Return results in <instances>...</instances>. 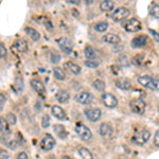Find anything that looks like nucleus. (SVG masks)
<instances>
[{"label": "nucleus", "mask_w": 159, "mask_h": 159, "mask_svg": "<svg viewBox=\"0 0 159 159\" xmlns=\"http://www.w3.org/2000/svg\"><path fill=\"white\" fill-rule=\"evenodd\" d=\"M55 139L50 134H47L43 138L42 142H40V148L43 151H51L55 147Z\"/></svg>", "instance_id": "nucleus-9"}, {"label": "nucleus", "mask_w": 159, "mask_h": 159, "mask_svg": "<svg viewBox=\"0 0 159 159\" xmlns=\"http://www.w3.org/2000/svg\"><path fill=\"white\" fill-rule=\"evenodd\" d=\"M108 25H109L107 21H100V22H98V24L94 25V30L98 31V32L103 33L108 29Z\"/></svg>", "instance_id": "nucleus-28"}, {"label": "nucleus", "mask_w": 159, "mask_h": 159, "mask_svg": "<svg viewBox=\"0 0 159 159\" xmlns=\"http://www.w3.org/2000/svg\"><path fill=\"white\" fill-rule=\"evenodd\" d=\"M6 56H7V49L4 47V43H0V57H1V60H4Z\"/></svg>", "instance_id": "nucleus-36"}, {"label": "nucleus", "mask_w": 159, "mask_h": 159, "mask_svg": "<svg viewBox=\"0 0 159 159\" xmlns=\"http://www.w3.org/2000/svg\"><path fill=\"white\" fill-rule=\"evenodd\" d=\"M84 53H85V56L87 57V60H94V57H96V55H97L94 49L91 47V46H89V45L85 47Z\"/></svg>", "instance_id": "nucleus-27"}, {"label": "nucleus", "mask_w": 159, "mask_h": 159, "mask_svg": "<svg viewBox=\"0 0 159 159\" xmlns=\"http://www.w3.org/2000/svg\"><path fill=\"white\" fill-rule=\"evenodd\" d=\"M99 134L104 138H110L114 134V129L108 123H102L99 127Z\"/></svg>", "instance_id": "nucleus-13"}, {"label": "nucleus", "mask_w": 159, "mask_h": 159, "mask_svg": "<svg viewBox=\"0 0 159 159\" xmlns=\"http://www.w3.org/2000/svg\"><path fill=\"white\" fill-rule=\"evenodd\" d=\"M115 3L111 0H103V1L100 3V10L103 12H109L114 9Z\"/></svg>", "instance_id": "nucleus-23"}, {"label": "nucleus", "mask_w": 159, "mask_h": 159, "mask_svg": "<svg viewBox=\"0 0 159 159\" xmlns=\"http://www.w3.org/2000/svg\"><path fill=\"white\" fill-rule=\"evenodd\" d=\"M55 98L60 103H67L69 101V99H70V94H69V92L67 90H65V89H61V90H58L56 92Z\"/></svg>", "instance_id": "nucleus-19"}, {"label": "nucleus", "mask_w": 159, "mask_h": 159, "mask_svg": "<svg viewBox=\"0 0 159 159\" xmlns=\"http://www.w3.org/2000/svg\"><path fill=\"white\" fill-rule=\"evenodd\" d=\"M129 107L133 112H135V114H137V115H142L145 110L147 104H145V102L141 99H134L130 101Z\"/></svg>", "instance_id": "nucleus-5"}, {"label": "nucleus", "mask_w": 159, "mask_h": 159, "mask_svg": "<svg viewBox=\"0 0 159 159\" xmlns=\"http://www.w3.org/2000/svg\"><path fill=\"white\" fill-rule=\"evenodd\" d=\"M9 123L4 118H0V130H1V136L3 137H7L10 135V129H9Z\"/></svg>", "instance_id": "nucleus-21"}, {"label": "nucleus", "mask_w": 159, "mask_h": 159, "mask_svg": "<svg viewBox=\"0 0 159 159\" xmlns=\"http://www.w3.org/2000/svg\"><path fill=\"white\" fill-rule=\"evenodd\" d=\"M79 155L81 156L82 159H93V156H92L91 152L86 148H79Z\"/></svg>", "instance_id": "nucleus-26"}, {"label": "nucleus", "mask_w": 159, "mask_h": 159, "mask_svg": "<svg viewBox=\"0 0 159 159\" xmlns=\"http://www.w3.org/2000/svg\"><path fill=\"white\" fill-rule=\"evenodd\" d=\"M57 43H58V46H60L61 50L63 51L64 53H66V54H71V53H72L73 43L71 42L69 38L61 37L57 40Z\"/></svg>", "instance_id": "nucleus-7"}, {"label": "nucleus", "mask_w": 159, "mask_h": 159, "mask_svg": "<svg viewBox=\"0 0 159 159\" xmlns=\"http://www.w3.org/2000/svg\"><path fill=\"white\" fill-rule=\"evenodd\" d=\"M17 159H28V155L25 152H21L18 154V156H17Z\"/></svg>", "instance_id": "nucleus-42"}, {"label": "nucleus", "mask_w": 159, "mask_h": 159, "mask_svg": "<svg viewBox=\"0 0 159 159\" xmlns=\"http://www.w3.org/2000/svg\"><path fill=\"white\" fill-rule=\"evenodd\" d=\"M7 147H9L10 148H11V150H16L17 147H18V143H17L15 140L10 141V142L7 143Z\"/></svg>", "instance_id": "nucleus-38"}, {"label": "nucleus", "mask_w": 159, "mask_h": 159, "mask_svg": "<svg viewBox=\"0 0 159 159\" xmlns=\"http://www.w3.org/2000/svg\"><path fill=\"white\" fill-rule=\"evenodd\" d=\"M16 50L19 53H25L28 51V43L24 39H17L16 42L13 43L12 46V50Z\"/></svg>", "instance_id": "nucleus-15"}, {"label": "nucleus", "mask_w": 159, "mask_h": 159, "mask_svg": "<svg viewBox=\"0 0 159 159\" xmlns=\"http://www.w3.org/2000/svg\"><path fill=\"white\" fill-rule=\"evenodd\" d=\"M67 1L69 2V3H74V4H78L79 3V0H67Z\"/></svg>", "instance_id": "nucleus-43"}, {"label": "nucleus", "mask_w": 159, "mask_h": 159, "mask_svg": "<svg viewBox=\"0 0 159 159\" xmlns=\"http://www.w3.org/2000/svg\"><path fill=\"white\" fill-rule=\"evenodd\" d=\"M50 60H51L52 63L57 64L58 61H61V55L58 54L57 52H52V53H51V55H50Z\"/></svg>", "instance_id": "nucleus-35"}, {"label": "nucleus", "mask_w": 159, "mask_h": 159, "mask_svg": "<svg viewBox=\"0 0 159 159\" xmlns=\"http://www.w3.org/2000/svg\"><path fill=\"white\" fill-rule=\"evenodd\" d=\"M75 132H76V134H78V136L81 138L82 140H84V141L91 140V138H92L91 130L89 129L86 125H84L83 123H78V124H76Z\"/></svg>", "instance_id": "nucleus-2"}, {"label": "nucleus", "mask_w": 159, "mask_h": 159, "mask_svg": "<svg viewBox=\"0 0 159 159\" xmlns=\"http://www.w3.org/2000/svg\"><path fill=\"white\" fill-rule=\"evenodd\" d=\"M53 74H54V78L58 81H64L66 80V72L63 68L61 67H55L53 69Z\"/></svg>", "instance_id": "nucleus-24"}, {"label": "nucleus", "mask_w": 159, "mask_h": 159, "mask_svg": "<svg viewBox=\"0 0 159 159\" xmlns=\"http://www.w3.org/2000/svg\"><path fill=\"white\" fill-rule=\"evenodd\" d=\"M130 12L127 7H118L117 10H115V12L112 13L111 15V19L114 20L115 22H120L123 21L129 16Z\"/></svg>", "instance_id": "nucleus-3"}, {"label": "nucleus", "mask_w": 159, "mask_h": 159, "mask_svg": "<svg viewBox=\"0 0 159 159\" xmlns=\"http://www.w3.org/2000/svg\"><path fill=\"white\" fill-rule=\"evenodd\" d=\"M25 32L27 33V34L29 35V36H30L31 38H32V39L34 40V42H37V40L40 38V34H39V33H38L35 29H33V28L27 27V28L25 29Z\"/></svg>", "instance_id": "nucleus-25"}, {"label": "nucleus", "mask_w": 159, "mask_h": 159, "mask_svg": "<svg viewBox=\"0 0 159 159\" xmlns=\"http://www.w3.org/2000/svg\"><path fill=\"white\" fill-rule=\"evenodd\" d=\"M64 68L71 74L78 75V74L81 73V67H80L79 65H76L75 63H72V61H66V63L64 64Z\"/></svg>", "instance_id": "nucleus-16"}, {"label": "nucleus", "mask_w": 159, "mask_h": 159, "mask_svg": "<svg viewBox=\"0 0 159 159\" xmlns=\"http://www.w3.org/2000/svg\"><path fill=\"white\" fill-rule=\"evenodd\" d=\"M122 27L124 28V30L127 31V32L134 33V32L140 31L141 28H142V25H141L140 20H138L136 18H130L129 20H126L125 22H123Z\"/></svg>", "instance_id": "nucleus-4"}, {"label": "nucleus", "mask_w": 159, "mask_h": 159, "mask_svg": "<svg viewBox=\"0 0 159 159\" xmlns=\"http://www.w3.org/2000/svg\"><path fill=\"white\" fill-rule=\"evenodd\" d=\"M116 86L119 89H122V90H129L132 87V83L126 78H119L116 80Z\"/></svg>", "instance_id": "nucleus-17"}, {"label": "nucleus", "mask_w": 159, "mask_h": 159, "mask_svg": "<svg viewBox=\"0 0 159 159\" xmlns=\"http://www.w3.org/2000/svg\"><path fill=\"white\" fill-rule=\"evenodd\" d=\"M15 88L17 89L18 92L24 90V81H22L21 78H17L15 80Z\"/></svg>", "instance_id": "nucleus-32"}, {"label": "nucleus", "mask_w": 159, "mask_h": 159, "mask_svg": "<svg viewBox=\"0 0 159 159\" xmlns=\"http://www.w3.org/2000/svg\"><path fill=\"white\" fill-rule=\"evenodd\" d=\"M50 125V117L48 115H45L42 119V126L43 129H48Z\"/></svg>", "instance_id": "nucleus-34"}, {"label": "nucleus", "mask_w": 159, "mask_h": 159, "mask_svg": "<svg viewBox=\"0 0 159 159\" xmlns=\"http://www.w3.org/2000/svg\"><path fill=\"white\" fill-rule=\"evenodd\" d=\"M150 137H151L150 130L142 129L141 132L138 133L136 136H134V138L132 139V141L134 143H136V144H138V145H142V144H144V143L148 142V139H150Z\"/></svg>", "instance_id": "nucleus-6"}, {"label": "nucleus", "mask_w": 159, "mask_h": 159, "mask_svg": "<svg viewBox=\"0 0 159 159\" xmlns=\"http://www.w3.org/2000/svg\"><path fill=\"white\" fill-rule=\"evenodd\" d=\"M148 42V35H140V36L135 37L132 40V47L134 48H142L144 46H147Z\"/></svg>", "instance_id": "nucleus-14"}, {"label": "nucleus", "mask_w": 159, "mask_h": 159, "mask_svg": "<svg viewBox=\"0 0 159 159\" xmlns=\"http://www.w3.org/2000/svg\"><path fill=\"white\" fill-rule=\"evenodd\" d=\"M99 65H100L99 61H97L96 58H94V60H87V61H85V66H86V67L91 68V69L98 68Z\"/></svg>", "instance_id": "nucleus-30"}, {"label": "nucleus", "mask_w": 159, "mask_h": 159, "mask_svg": "<svg viewBox=\"0 0 159 159\" xmlns=\"http://www.w3.org/2000/svg\"><path fill=\"white\" fill-rule=\"evenodd\" d=\"M4 103H6V98H4L3 93L0 94V110H3V107H4Z\"/></svg>", "instance_id": "nucleus-39"}, {"label": "nucleus", "mask_w": 159, "mask_h": 159, "mask_svg": "<svg viewBox=\"0 0 159 159\" xmlns=\"http://www.w3.org/2000/svg\"><path fill=\"white\" fill-rule=\"evenodd\" d=\"M154 144L159 148V130H157V132L155 133V137H154Z\"/></svg>", "instance_id": "nucleus-40"}, {"label": "nucleus", "mask_w": 159, "mask_h": 159, "mask_svg": "<svg viewBox=\"0 0 159 159\" xmlns=\"http://www.w3.org/2000/svg\"><path fill=\"white\" fill-rule=\"evenodd\" d=\"M6 120L7 121V123H9L10 125H15L16 124V116H15L14 114H7V116L6 118Z\"/></svg>", "instance_id": "nucleus-33"}, {"label": "nucleus", "mask_w": 159, "mask_h": 159, "mask_svg": "<svg viewBox=\"0 0 159 159\" xmlns=\"http://www.w3.org/2000/svg\"><path fill=\"white\" fill-rule=\"evenodd\" d=\"M63 159H72V158H71V157H69V156H64Z\"/></svg>", "instance_id": "nucleus-44"}, {"label": "nucleus", "mask_w": 159, "mask_h": 159, "mask_svg": "<svg viewBox=\"0 0 159 159\" xmlns=\"http://www.w3.org/2000/svg\"><path fill=\"white\" fill-rule=\"evenodd\" d=\"M0 159H10V155L7 154L6 151H1V155H0Z\"/></svg>", "instance_id": "nucleus-41"}, {"label": "nucleus", "mask_w": 159, "mask_h": 159, "mask_svg": "<svg viewBox=\"0 0 159 159\" xmlns=\"http://www.w3.org/2000/svg\"><path fill=\"white\" fill-rule=\"evenodd\" d=\"M137 81L141 86L145 87V88H148L151 90L159 91V79H154L148 75H142L139 76L137 79Z\"/></svg>", "instance_id": "nucleus-1"}, {"label": "nucleus", "mask_w": 159, "mask_h": 159, "mask_svg": "<svg viewBox=\"0 0 159 159\" xmlns=\"http://www.w3.org/2000/svg\"><path fill=\"white\" fill-rule=\"evenodd\" d=\"M51 112L57 120H61V121H64V120L67 119V115H66V111L61 108L58 105H53L52 108H51Z\"/></svg>", "instance_id": "nucleus-12"}, {"label": "nucleus", "mask_w": 159, "mask_h": 159, "mask_svg": "<svg viewBox=\"0 0 159 159\" xmlns=\"http://www.w3.org/2000/svg\"><path fill=\"white\" fill-rule=\"evenodd\" d=\"M85 116L89 121L97 122L102 116V111L100 108H88L85 110Z\"/></svg>", "instance_id": "nucleus-11"}, {"label": "nucleus", "mask_w": 159, "mask_h": 159, "mask_svg": "<svg viewBox=\"0 0 159 159\" xmlns=\"http://www.w3.org/2000/svg\"><path fill=\"white\" fill-rule=\"evenodd\" d=\"M150 14L152 15L154 18L159 19V6L158 4H153V7H151Z\"/></svg>", "instance_id": "nucleus-31"}, {"label": "nucleus", "mask_w": 159, "mask_h": 159, "mask_svg": "<svg viewBox=\"0 0 159 159\" xmlns=\"http://www.w3.org/2000/svg\"><path fill=\"white\" fill-rule=\"evenodd\" d=\"M103 40L105 43H110V45H118L120 43V37L114 33H107L103 36Z\"/></svg>", "instance_id": "nucleus-20"}, {"label": "nucleus", "mask_w": 159, "mask_h": 159, "mask_svg": "<svg viewBox=\"0 0 159 159\" xmlns=\"http://www.w3.org/2000/svg\"><path fill=\"white\" fill-rule=\"evenodd\" d=\"M53 129H54V133H55V134L57 135V137H60L61 139H65V138L67 137L68 133H67V130H66V129L63 126V125L56 124V125H54Z\"/></svg>", "instance_id": "nucleus-22"}, {"label": "nucleus", "mask_w": 159, "mask_h": 159, "mask_svg": "<svg viewBox=\"0 0 159 159\" xmlns=\"http://www.w3.org/2000/svg\"><path fill=\"white\" fill-rule=\"evenodd\" d=\"M102 102L106 107L108 108H115L118 105V100L114 94L109 93V92H104L102 94Z\"/></svg>", "instance_id": "nucleus-8"}, {"label": "nucleus", "mask_w": 159, "mask_h": 159, "mask_svg": "<svg viewBox=\"0 0 159 159\" xmlns=\"http://www.w3.org/2000/svg\"><path fill=\"white\" fill-rule=\"evenodd\" d=\"M31 86H32V88L34 89L37 93L43 94L46 92V87L43 84V82L39 81V80H36V79L32 80V81H31Z\"/></svg>", "instance_id": "nucleus-18"}, {"label": "nucleus", "mask_w": 159, "mask_h": 159, "mask_svg": "<svg viewBox=\"0 0 159 159\" xmlns=\"http://www.w3.org/2000/svg\"><path fill=\"white\" fill-rule=\"evenodd\" d=\"M92 86H93V88L96 89V90L98 91H104L105 87H106V85H105V83L102 80H94L93 83H92Z\"/></svg>", "instance_id": "nucleus-29"}, {"label": "nucleus", "mask_w": 159, "mask_h": 159, "mask_svg": "<svg viewBox=\"0 0 159 159\" xmlns=\"http://www.w3.org/2000/svg\"><path fill=\"white\" fill-rule=\"evenodd\" d=\"M75 101L78 102L80 104H83V105H87V104H90L92 102V99H93V97H92V94L90 92H87V91H82L78 93L75 96Z\"/></svg>", "instance_id": "nucleus-10"}, {"label": "nucleus", "mask_w": 159, "mask_h": 159, "mask_svg": "<svg viewBox=\"0 0 159 159\" xmlns=\"http://www.w3.org/2000/svg\"><path fill=\"white\" fill-rule=\"evenodd\" d=\"M148 32H150V34L154 37V39H155L156 42H158V43H159V33H158V32H156V31L152 30V29L148 30Z\"/></svg>", "instance_id": "nucleus-37"}]
</instances>
